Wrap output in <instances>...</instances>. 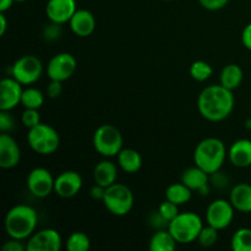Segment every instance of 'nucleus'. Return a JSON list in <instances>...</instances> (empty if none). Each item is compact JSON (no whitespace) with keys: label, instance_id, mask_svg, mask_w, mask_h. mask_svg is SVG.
I'll return each mask as SVG.
<instances>
[{"label":"nucleus","instance_id":"1","mask_svg":"<svg viewBox=\"0 0 251 251\" xmlns=\"http://www.w3.org/2000/svg\"><path fill=\"white\" fill-rule=\"evenodd\" d=\"M235 98L233 91L222 85H211L203 88L198 98V109L208 122H222L232 114Z\"/></svg>","mask_w":251,"mask_h":251},{"label":"nucleus","instance_id":"2","mask_svg":"<svg viewBox=\"0 0 251 251\" xmlns=\"http://www.w3.org/2000/svg\"><path fill=\"white\" fill-rule=\"evenodd\" d=\"M38 215L32 206L16 205L5 216V232L12 239L26 240L36 232Z\"/></svg>","mask_w":251,"mask_h":251},{"label":"nucleus","instance_id":"3","mask_svg":"<svg viewBox=\"0 0 251 251\" xmlns=\"http://www.w3.org/2000/svg\"><path fill=\"white\" fill-rule=\"evenodd\" d=\"M228 157V151L222 140L206 137L200 141L194 151V163L208 174L221 171Z\"/></svg>","mask_w":251,"mask_h":251},{"label":"nucleus","instance_id":"4","mask_svg":"<svg viewBox=\"0 0 251 251\" xmlns=\"http://www.w3.org/2000/svg\"><path fill=\"white\" fill-rule=\"evenodd\" d=\"M202 228L203 222L201 217L191 211L179 212V215L172 220L168 226V230L172 233L174 239L181 245L196 242Z\"/></svg>","mask_w":251,"mask_h":251},{"label":"nucleus","instance_id":"5","mask_svg":"<svg viewBox=\"0 0 251 251\" xmlns=\"http://www.w3.org/2000/svg\"><path fill=\"white\" fill-rule=\"evenodd\" d=\"M27 142L32 151L41 156L53 154L60 146V136L53 126L39 123L37 126L28 130Z\"/></svg>","mask_w":251,"mask_h":251},{"label":"nucleus","instance_id":"6","mask_svg":"<svg viewBox=\"0 0 251 251\" xmlns=\"http://www.w3.org/2000/svg\"><path fill=\"white\" fill-rule=\"evenodd\" d=\"M93 147L100 156L105 158L118 156L123 150L124 139L118 127L110 124H103L96 129L93 134Z\"/></svg>","mask_w":251,"mask_h":251},{"label":"nucleus","instance_id":"7","mask_svg":"<svg viewBox=\"0 0 251 251\" xmlns=\"http://www.w3.org/2000/svg\"><path fill=\"white\" fill-rule=\"evenodd\" d=\"M102 202L108 212L118 217H123L134 207V194L125 184L114 183L105 188V195Z\"/></svg>","mask_w":251,"mask_h":251},{"label":"nucleus","instance_id":"8","mask_svg":"<svg viewBox=\"0 0 251 251\" xmlns=\"http://www.w3.org/2000/svg\"><path fill=\"white\" fill-rule=\"evenodd\" d=\"M43 70L41 59L32 54H27L15 61L11 68V74L12 77L16 78L21 85L28 86L41 78Z\"/></svg>","mask_w":251,"mask_h":251},{"label":"nucleus","instance_id":"9","mask_svg":"<svg viewBox=\"0 0 251 251\" xmlns=\"http://www.w3.org/2000/svg\"><path fill=\"white\" fill-rule=\"evenodd\" d=\"M235 208L229 200L217 199L212 201L206 208V222L208 226L218 230L226 229L229 227L234 218Z\"/></svg>","mask_w":251,"mask_h":251},{"label":"nucleus","instance_id":"10","mask_svg":"<svg viewBox=\"0 0 251 251\" xmlns=\"http://www.w3.org/2000/svg\"><path fill=\"white\" fill-rule=\"evenodd\" d=\"M76 68H77V61L75 56L66 51H61L55 54L49 60L47 65V75L50 80L64 82L75 74Z\"/></svg>","mask_w":251,"mask_h":251},{"label":"nucleus","instance_id":"11","mask_svg":"<svg viewBox=\"0 0 251 251\" xmlns=\"http://www.w3.org/2000/svg\"><path fill=\"white\" fill-rule=\"evenodd\" d=\"M26 183L32 195L38 199H44L54 191L55 178L47 168L37 167L29 172Z\"/></svg>","mask_w":251,"mask_h":251},{"label":"nucleus","instance_id":"12","mask_svg":"<svg viewBox=\"0 0 251 251\" xmlns=\"http://www.w3.org/2000/svg\"><path fill=\"white\" fill-rule=\"evenodd\" d=\"M63 247V239L59 232L53 228H46L34 232L27 239V251H59Z\"/></svg>","mask_w":251,"mask_h":251},{"label":"nucleus","instance_id":"13","mask_svg":"<svg viewBox=\"0 0 251 251\" xmlns=\"http://www.w3.org/2000/svg\"><path fill=\"white\" fill-rule=\"evenodd\" d=\"M83 185L82 176L75 171L61 172L55 178L54 193L63 199H70L77 195Z\"/></svg>","mask_w":251,"mask_h":251},{"label":"nucleus","instance_id":"14","mask_svg":"<svg viewBox=\"0 0 251 251\" xmlns=\"http://www.w3.org/2000/svg\"><path fill=\"white\" fill-rule=\"evenodd\" d=\"M14 77H5L0 81V110H10L21 104L24 88Z\"/></svg>","mask_w":251,"mask_h":251},{"label":"nucleus","instance_id":"15","mask_svg":"<svg viewBox=\"0 0 251 251\" xmlns=\"http://www.w3.org/2000/svg\"><path fill=\"white\" fill-rule=\"evenodd\" d=\"M21 161V149L16 140L9 134L0 135V167L2 169H12Z\"/></svg>","mask_w":251,"mask_h":251},{"label":"nucleus","instance_id":"16","mask_svg":"<svg viewBox=\"0 0 251 251\" xmlns=\"http://www.w3.org/2000/svg\"><path fill=\"white\" fill-rule=\"evenodd\" d=\"M76 10V0H48L46 5V15L49 21L60 25L70 21Z\"/></svg>","mask_w":251,"mask_h":251},{"label":"nucleus","instance_id":"17","mask_svg":"<svg viewBox=\"0 0 251 251\" xmlns=\"http://www.w3.org/2000/svg\"><path fill=\"white\" fill-rule=\"evenodd\" d=\"M180 181L185 184L190 190L198 191L202 196L208 195L210 193V174L198 166L185 169L181 174Z\"/></svg>","mask_w":251,"mask_h":251},{"label":"nucleus","instance_id":"18","mask_svg":"<svg viewBox=\"0 0 251 251\" xmlns=\"http://www.w3.org/2000/svg\"><path fill=\"white\" fill-rule=\"evenodd\" d=\"M74 34L81 38L90 37L96 29V19L91 11L86 9H77L69 21Z\"/></svg>","mask_w":251,"mask_h":251},{"label":"nucleus","instance_id":"19","mask_svg":"<svg viewBox=\"0 0 251 251\" xmlns=\"http://www.w3.org/2000/svg\"><path fill=\"white\" fill-rule=\"evenodd\" d=\"M228 159L238 168H248L251 166V140L239 139L230 145L228 150Z\"/></svg>","mask_w":251,"mask_h":251},{"label":"nucleus","instance_id":"20","mask_svg":"<svg viewBox=\"0 0 251 251\" xmlns=\"http://www.w3.org/2000/svg\"><path fill=\"white\" fill-rule=\"evenodd\" d=\"M229 201L235 211L242 213H251V185L248 183H239L232 188L229 193Z\"/></svg>","mask_w":251,"mask_h":251},{"label":"nucleus","instance_id":"21","mask_svg":"<svg viewBox=\"0 0 251 251\" xmlns=\"http://www.w3.org/2000/svg\"><path fill=\"white\" fill-rule=\"evenodd\" d=\"M117 179L118 167L112 161L104 159V161H100V163L96 164L95 169H93V180H95V184L108 188V186L117 183Z\"/></svg>","mask_w":251,"mask_h":251},{"label":"nucleus","instance_id":"22","mask_svg":"<svg viewBox=\"0 0 251 251\" xmlns=\"http://www.w3.org/2000/svg\"><path fill=\"white\" fill-rule=\"evenodd\" d=\"M118 166L125 173L134 174L141 169L142 157L136 150L134 149H123L118 153Z\"/></svg>","mask_w":251,"mask_h":251},{"label":"nucleus","instance_id":"23","mask_svg":"<svg viewBox=\"0 0 251 251\" xmlns=\"http://www.w3.org/2000/svg\"><path fill=\"white\" fill-rule=\"evenodd\" d=\"M243 78H244L243 69L237 64H228L221 71L220 83L223 87L234 91L242 85Z\"/></svg>","mask_w":251,"mask_h":251},{"label":"nucleus","instance_id":"24","mask_svg":"<svg viewBox=\"0 0 251 251\" xmlns=\"http://www.w3.org/2000/svg\"><path fill=\"white\" fill-rule=\"evenodd\" d=\"M176 245L178 243L174 239L168 228L156 230L150 240V250L151 251H173L176 250Z\"/></svg>","mask_w":251,"mask_h":251},{"label":"nucleus","instance_id":"25","mask_svg":"<svg viewBox=\"0 0 251 251\" xmlns=\"http://www.w3.org/2000/svg\"><path fill=\"white\" fill-rule=\"evenodd\" d=\"M193 196V190L188 188L184 183H173L166 189V199L176 203L178 206L189 202Z\"/></svg>","mask_w":251,"mask_h":251},{"label":"nucleus","instance_id":"26","mask_svg":"<svg viewBox=\"0 0 251 251\" xmlns=\"http://www.w3.org/2000/svg\"><path fill=\"white\" fill-rule=\"evenodd\" d=\"M44 103V95L36 87H27L22 92L21 104L27 109H39Z\"/></svg>","mask_w":251,"mask_h":251},{"label":"nucleus","instance_id":"27","mask_svg":"<svg viewBox=\"0 0 251 251\" xmlns=\"http://www.w3.org/2000/svg\"><path fill=\"white\" fill-rule=\"evenodd\" d=\"M230 248L233 251H251V229L239 228L230 239Z\"/></svg>","mask_w":251,"mask_h":251},{"label":"nucleus","instance_id":"28","mask_svg":"<svg viewBox=\"0 0 251 251\" xmlns=\"http://www.w3.org/2000/svg\"><path fill=\"white\" fill-rule=\"evenodd\" d=\"M68 251H87L91 248V239L86 233L74 232L65 242Z\"/></svg>","mask_w":251,"mask_h":251},{"label":"nucleus","instance_id":"29","mask_svg":"<svg viewBox=\"0 0 251 251\" xmlns=\"http://www.w3.org/2000/svg\"><path fill=\"white\" fill-rule=\"evenodd\" d=\"M213 74L212 66L203 60H196L190 66V76L198 82L208 80Z\"/></svg>","mask_w":251,"mask_h":251},{"label":"nucleus","instance_id":"30","mask_svg":"<svg viewBox=\"0 0 251 251\" xmlns=\"http://www.w3.org/2000/svg\"><path fill=\"white\" fill-rule=\"evenodd\" d=\"M218 240V229L213 228L212 226H203V228L201 229L200 234H199L198 240L196 242L203 248H210L217 243Z\"/></svg>","mask_w":251,"mask_h":251},{"label":"nucleus","instance_id":"31","mask_svg":"<svg viewBox=\"0 0 251 251\" xmlns=\"http://www.w3.org/2000/svg\"><path fill=\"white\" fill-rule=\"evenodd\" d=\"M21 122L24 126L27 127L28 130L37 126L41 123V115H39L38 109H27V108H25L24 113L21 115Z\"/></svg>","mask_w":251,"mask_h":251},{"label":"nucleus","instance_id":"32","mask_svg":"<svg viewBox=\"0 0 251 251\" xmlns=\"http://www.w3.org/2000/svg\"><path fill=\"white\" fill-rule=\"evenodd\" d=\"M63 34V28H61L60 24H56V22H51L50 24L46 25L43 28V38L47 42H55Z\"/></svg>","mask_w":251,"mask_h":251},{"label":"nucleus","instance_id":"33","mask_svg":"<svg viewBox=\"0 0 251 251\" xmlns=\"http://www.w3.org/2000/svg\"><path fill=\"white\" fill-rule=\"evenodd\" d=\"M158 211L168 222H171L172 220H174V218L179 215V206L166 199V201H163V202L159 205Z\"/></svg>","mask_w":251,"mask_h":251},{"label":"nucleus","instance_id":"34","mask_svg":"<svg viewBox=\"0 0 251 251\" xmlns=\"http://www.w3.org/2000/svg\"><path fill=\"white\" fill-rule=\"evenodd\" d=\"M230 180L226 174H223L222 172L218 171L216 173L210 174V184L211 186L216 188L217 190H223V189L228 188Z\"/></svg>","mask_w":251,"mask_h":251},{"label":"nucleus","instance_id":"35","mask_svg":"<svg viewBox=\"0 0 251 251\" xmlns=\"http://www.w3.org/2000/svg\"><path fill=\"white\" fill-rule=\"evenodd\" d=\"M14 117L10 114V110H0V130L1 132H10L15 129Z\"/></svg>","mask_w":251,"mask_h":251},{"label":"nucleus","instance_id":"36","mask_svg":"<svg viewBox=\"0 0 251 251\" xmlns=\"http://www.w3.org/2000/svg\"><path fill=\"white\" fill-rule=\"evenodd\" d=\"M149 225L153 228L154 230H159V229H167L169 226V222L161 215L158 210L154 211L153 213H151L149 217Z\"/></svg>","mask_w":251,"mask_h":251},{"label":"nucleus","instance_id":"37","mask_svg":"<svg viewBox=\"0 0 251 251\" xmlns=\"http://www.w3.org/2000/svg\"><path fill=\"white\" fill-rule=\"evenodd\" d=\"M229 0H199L201 6L210 11H218L228 4Z\"/></svg>","mask_w":251,"mask_h":251},{"label":"nucleus","instance_id":"38","mask_svg":"<svg viewBox=\"0 0 251 251\" xmlns=\"http://www.w3.org/2000/svg\"><path fill=\"white\" fill-rule=\"evenodd\" d=\"M61 83L63 82H60V81L50 80L49 85L47 86V96L49 98H53V100L54 98H58L61 95V92H63V85Z\"/></svg>","mask_w":251,"mask_h":251},{"label":"nucleus","instance_id":"39","mask_svg":"<svg viewBox=\"0 0 251 251\" xmlns=\"http://www.w3.org/2000/svg\"><path fill=\"white\" fill-rule=\"evenodd\" d=\"M2 251H25L26 250V245L22 244V240L19 239H12L5 242V244L1 247Z\"/></svg>","mask_w":251,"mask_h":251},{"label":"nucleus","instance_id":"40","mask_svg":"<svg viewBox=\"0 0 251 251\" xmlns=\"http://www.w3.org/2000/svg\"><path fill=\"white\" fill-rule=\"evenodd\" d=\"M91 198L96 201H103L105 195V188L102 185H98V184H95V185L91 188Z\"/></svg>","mask_w":251,"mask_h":251},{"label":"nucleus","instance_id":"41","mask_svg":"<svg viewBox=\"0 0 251 251\" xmlns=\"http://www.w3.org/2000/svg\"><path fill=\"white\" fill-rule=\"evenodd\" d=\"M242 43L247 49L251 50V22L245 26L242 33Z\"/></svg>","mask_w":251,"mask_h":251},{"label":"nucleus","instance_id":"42","mask_svg":"<svg viewBox=\"0 0 251 251\" xmlns=\"http://www.w3.org/2000/svg\"><path fill=\"white\" fill-rule=\"evenodd\" d=\"M7 28V21L5 17V12H0V36H4Z\"/></svg>","mask_w":251,"mask_h":251},{"label":"nucleus","instance_id":"43","mask_svg":"<svg viewBox=\"0 0 251 251\" xmlns=\"http://www.w3.org/2000/svg\"><path fill=\"white\" fill-rule=\"evenodd\" d=\"M15 0H0V12H5L11 9Z\"/></svg>","mask_w":251,"mask_h":251},{"label":"nucleus","instance_id":"44","mask_svg":"<svg viewBox=\"0 0 251 251\" xmlns=\"http://www.w3.org/2000/svg\"><path fill=\"white\" fill-rule=\"evenodd\" d=\"M26 1V0H15V2H24Z\"/></svg>","mask_w":251,"mask_h":251},{"label":"nucleus","instance_id":"45","mask_svg":"<svg viewBox=\"0 0 251 251\" xmlns=\"http://www.w3.org/2000/svg\"><path fill=\"white\" fill-rule=\"evenodd\" d=\"M164 1H174V0H164Z\"/></svg>","mask_w":251,"mask_h":251},{"label":"nucleus","instance_id":"46","mask_svg":"<svg viewBox=\"0 0 251 251\" xmlns=\"http://www.w3.org/2000/svg\"><path fill=\"white\" fill-rule=\"evenodd\" d=\"M250 118H251V107H250Z\"/></svg>","mask_w":251,"mask_h":251}]
</instances>
